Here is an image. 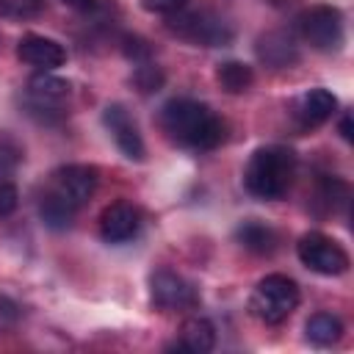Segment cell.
Segmentation results:
<instances>
[{"mask_svg":"<svg viewBox=\"0 0 354 354\" xmlns=\"http://www.w3.org/2000/svg\"><path fill=\"white\" fill-rule=\"evenodd\" d=\"M216 346V329L207 318H188L180 326V340L171 348L180 351H194V354H205Z\"/></svg>","mask_w":354,"mask_h":354,"instance_id":"14","label":"cell"},{"mask_svg":"<svg viewBox=\"0 0 354 354\" xmlns=\"http://www.w3.org/2000/svg\"><path fill=\"white\" fill-rule=\"evenodd\" d=\"M102 122H105V127L111 130V136H113L119 152H122L127 160H144V138H141V133H138V127H136V122L130 119V113H127L124 105H119V102L108 105V108L102 111Z\"/></svg>","mask_w":354,"mask_h":354,"instance_id":"9","label":"cell"},{"mask_svg":"<svg viewBox=\"0 0 354 354\" xmlns=\"http://www.w3.org/2000/svg\"><path fill=\"white\" fill-rule=\"evenodd\" d=\"M75 210L77 207H72L69 202H64L55 191H47L39 199V216H41V221L50 230H66L72 224V218H75Z\"/></svg>","mask_w":354,"mask_h":354,"instance_id":"17","label":"cell"},{"mask_svg":"<svg viewBox=\"0 0 354 354\" xmlns=\"http://www.w3.org/2000/svg\"><path fill=\"white\" fill-rule=\"evenodd\" d=\"M28 94L30 100L39 105V108H50V105H61L66 97H69V83L50 75V72H41L36 77H30L28 83Z\"/></svg>","mask_w":354,"mask_h":354,"instance_id":"15","label":"cell"},{"mask_svg":"<svg viewBox=\"0 0 354 354\" xmlns=\"http://www.w3.org/2000/svg\"><path fill=\"white\" fill-rule=\"evenodd\" d=\"M136 230H138V213L127 202H113L100 216V235L108 243H124L136 235Z\"/></svg>","mask_w":354,"mask_h":354,"instance_id":"11","label":"cell"},{"mask_svg":"<svg viewBox=\"0 0 354 354\" xmlns=\"http://www.w3.org/2000/svg\"><path fill=\"white\" fill-rule=\"evenodd\" d=\"M133 86L141 91V94H152V91H158L160 86H163V72L155 66V64H141V66H136V72H133Z\"/></svg>","mask_w":354,"mask_h":354,"instance_id":"21","label":"cell"},{"mask_svg":"<svg viewBox=\"0 0 354 354\" xmlns=\"http://www.w3.org/2000/svg\"><path fill=\"white\" fill-rule=\"evenodd\" d=\"M216 80H218V86H221L224 91L241 94V91H246V88L252 86L254 75H252V66H246V64H241V61H224V64H218V69H216Z\"/></svg>","mask_w":354,"mask_h":354,"instance_id":"18","label":"cell"},{"mask_svg":"<svg viewBox=\"0 0 354 354\" xmlns=\"http://www.w3.org/2000/svg\"><path fill=\"white\" fill-rule=\"evenodd\" d=\"M337 108V100L332 91L326 88H310L299 97L296 102V119L304 124V127H318L324 124Z\"/></svg>","mask_w":354,"mask_h":354,"instance_id":"12","label":"cell"},{"mask_svg":"<svg viewBox=\"0 0 354 354\" xmlns=\"http://www.w3.org/2000/svg\"><path fill=\"white\" fill-rule=\"evenodd\" d=\"M64 6H69V8H75V11H88V8H94V0H61Z\"/></svg>","mask_w":354,"mask_h":354,"instance_id":"25","label":"cell"},{"mask_svg":"<svg viewBox=\"0 0 354 354\" xmlns=\"http://www.w3.org/2000/svg\"><path fill=\"white\" fill-rule=\"evenodd\" d=\"M188 6V0H141V8L149 14H177Z\"/></svg>","mask_w":354,"mask_h":354,"instance_id":"23","label":"cell"},{"mask_svg":"<svg viewBox=\"0 0 354 354\" xmlns=\"http://www.w3.org/2000/svg\"><path fill=\"white\" fill-rule=\"evenodd\" d=\"M296 254L310 271H315L321 277H337L348 268V254L343 252V246L324 232L301 235L296 243Z\"/></svg>","mask_w":354,"mask_h":354,"instance_id":"5","label":"cell"},{"mask_svg":"<svg viewBox=\"0 0 354 354\" xmlns=\"http://www.w3.org/2000/svg\"><path fill=\"white\" fill-rule=\"evenodd\" d=\"M160 124L171 141L194 147V149H213L224 138V122L196 100H171L160 111Z\"/></svg>","mask_w":354,"mask_h":354,"instance_id":"1","label":"cell"},{"mask_svg":"<svg viewBox=\"0 0 354 354\" xmlns=\"http://www.w3.org/2000/svg\"><path fill=\"white\" fill-rule=\"evenodd\" d=\"M304 335H307V340H310L313 346H332V343L340 340L343 324H340V318L332 315V313H315V315L307 318Z\"/></svg>","mask_w":354,"mask_h":354,"instance_id":"16","label":"cell"},{"mask_svg":"<svg viewBox=\"0 0 354 354\" xmlns=\"http://www.w3.org/2000/svg\"><path fill=\"white\" fill-rule=\"evenodd\" d=\"M149 296H152V304L160 307V310H191V307L199 304L196 288L188 279H183L180 274L166 271V268L152 274Z\"/></svg>","mask_w":354,"mask_h":354,"instance_id":"7","label":"cell"},{"mask_svg":"<svg viewBox=\"0 0 354 354\" xmlns=\"http://www.w3.org/2000/svg\"><path fill=\"white\" fill-rule=\"evenodd\" d=\"M296 158L285 147H263L257 149L243 171V185L257 199H279L293 180Z\"/></svg>","mask_w":354,"mask_h":354,"instance_id":"2","label":"cell"},{"mask_svg":"<svg viewBox=\"0 0 354 354\" xmlns=\"http://www.w3.org/2000/svg\"><path fill=\"white\" fill-rule=\"evenodd\" d=\"M257 58L266 61L268 66H277L279 69V66H290L299 58V53H296V44H293V39L288 33L271 30V33L260 36V41H257Z\"/></svg>","mask_w":354,"mask_h":354,"instance_id":"13","label":"cell"},{"mask_svg":"<svg viewBox=\"0 0 354 354\" xmlns=\"http://www.w3.org/2000/svg\"><path fill=\"white\" fill-rule=\"evenodd\" d=\"M19 205V191L11 183H0V218H8Z\"/></svg>","mask_w":354,"mask_h":354,"instance_id":"22","label":"cell"},{"mask_svg":"<svg viewBox=\"0 0 354 354\" xmlns=\"http://www.w3.org/2000/svg\"><path fill=\"white\" fill-rule=\"evenodd\" d=\"M340 133H343L346 141H351V113H343V119H340Z\"/></svg>","mask_w":354,"mask_h":354,"instance_id":"26","label":"cell"},{"mask_svg":"<svg viewBox=\"0 0 354 354\" xmlns=\"http://www.w3.org/2000/svg\"><path fill=\"white\" fill-rule=\"evenodd\" d=\"M299 30L310 47L321 53H332L343 44V14L332 6H315L301 14Z\"/></svg>","mask_w":354,"mask_h":354,"instance_id":"6","label":"cell"},{"mask_svg":"<svg viewBox=\"0 0 354 354\" xmlns=\"http://www.w3.org/2000/svg\"><path fill=\"white\" fill-rule=\"evenodd\" d=\"M299 307V285L285 274H268L257 282L249 299L252 315L263 324H282Z\"/></svg>","mask_w":354,"mask_h":354,"instance_id":"3","label":"cell"},{"mask_svg":"<svg viewBox=\"0 0 354 354\" xmlns=\"http://www.w3.org/2000/svg\"><path fill=\"white\" fill-rule=\"evenodd\" d=\"M50 191H55L64 202H69L72 207H80L86 205L94 191H97V169L94 166H86V163H69V166H61L55 174H53V185Z\"/></svg>","mask_w":354,"mask_h":354,"instance_id":"8","label":"cell"},{"mask_svg":"<svg viewBox=\"0 0 354 354\" xmlns=\"http://www.w3.org/2000/svg\"><path fill=\"white\" fill-rule=\"evenodd\" d=\"M124 55L133 58V61H147L149 58V47H147V41H141L136 36H127L124 39Z\"/></svg>","mask_w":354,"mask_h":354,"instance_id":"24","label":"cell"},{"mask_svg":"<svg viewBox=\"0 0 354 354\" xmlns=\"http://www.w3.org/2000/svg\"><path fill=\"white\" fill-rule=\"evenodd\" d=\"M235 235H238L241 246L249 249V252H254V254H268V252L274 249V232H271L268 227L257 224V221H246V224H241Z\"/></svg>","mask_w":354,"mask_h":354,"instance_id":"19","label":"cell"},{"mask_svg":"<svg viewBox=\"0 0 354 354\" xmlns=\"http://www.w3.org/2000/svg\"><path fill=\"white\" fill-rule=\"evenodd\" d=\"M17 58L30 64V66H39L44 72L61 66L66 61V50L55 41V39H47V36H22L19 44H17Z\"/></svg>","mask_w":354,"mask_h":354,"instance_id":"10","label":"cell"},{"mask_svg":"<svg viewBox=\"0 0 354 354\" xmlns=\"http://www.w3.org/2000/svg\"><path fill=\"white\" fill-rule=\"evenodd\" d=\"M169 30H174L177 36L202 44V47H224L232 39V30L224 19H218L216 14L207 11H191V14H169Z\"/></svg>","mask_w":354,"mask_h":354,"instance_id":"4","label":"cell"},{"mask_svg":"<svg viewBox=\"0 0 354 354\" xmlns=\"http://www.w3.org/2000/svg\"><path fill=\"white\" fill-rule=\"evenodd\" d=\"M44 11V0H0V17L6 19H33Z\"/></svg>","mask_w":354,"mask_h":354,"instance_id":"20","label":"cell"}]
</instances>
